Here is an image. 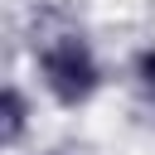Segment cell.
<instances>
[{"label": "cell", "instance_id": "cell-3", "mask_svg": "<svg viewBox=\"0 0 155 155\" xmlns=\"http://www.w3.org/2000/svg\"><path fill=\"white\" fill-rule=\"evenodd\" d=\"M131 82H136V92L155 107V44H140V48L131 53Z\"/></svg>", "mask_w": 155, "mask_h": 155}, {"label": "cell", "instance_id": "cell-2", "mask_svg": "<svg viewBox=\"0 0 155 155\" xmlns=\"http://www.w3.org/2000/svg\"><path fill=\"white\" fill-rule=\"evenodd\" d=\"M34 121H39V87H29L24 78H5V87H0V145L19 150L34 131Z\"/></svg>", "mask_w": 155, "mask_h": 155}, {"label": "cell", "instance_id": "cell-4", "mask_svg": "<svg viewBox=\"0 0 155 155\" xmlns=\"http://www.w3.org/2000/svg\"><path fill=\"white\" fill-rule=\"evenodd\" d=\"M34 155H68V150H34Z\"/></svg>", "mask_w": 155, "mask_h": 155}, {"label": "cell", "instance_id": "cell-1", "mask_svg": "<svg viewBox=\"0 0 155 155\" xmlns=\"http://www.w3.org/2000/svg\"><path fill=\"white\" fill-rule=\"evenodd\" d=\"M29 73H34V87L44 92V102H53L58 111H87L107 92L102 48L78 24L44 29L29 48Z\"/></svg>", "mask_w": 155, "mask_h": 155}]
</instances>
